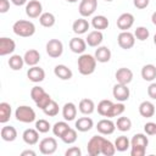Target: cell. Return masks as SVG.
Returning <instances> with one entry per match:
<instances>
[{"label":"cell","mask_w":156,"mask_h":156,"mask_svg":"<svg viewBox=\"0 0 156 156\" xmlns=\"http://www.w3.org/2000/svg\"><path fill=\"white\" fill-rule=\"evenodd\" d=\"M65 155L66 156H80L82 155V150L78 146H72L68 150H66Z\"/></svg>","instance_id":"cell-48"},{"label":"cell","mask_w":156,"mask_h":156,"mask_svg":"<svg viewBox=\"0 0 156 156\" xmlns=\"http://www.w3.org/2000/svg\"><path fill=\"white\" fill-rule=\"evenodd\" d=\"M96 58L90 54H82L78 57V71L83 76H89L95 72L96 68Z\"/></svg>","instance_id":"cell-1"},{"label":"cell","mask_w":156,"mask_h":156,"mask_svg":"<svg viewBox=\"0 0 156 156\" xmlns=\"http://www.w3.org/2000/svg\"><path fill=\"white\" fill-rule=\"evenodd\" d=\"M51 126L49 123V121L46 119H39L35 122V129L39 132V133H48L50 130Z\"/></svg>","instance_id":"cell-43"},{"label":"cell","mask_w":156,"mask_h":156,"mask_svg":"<svg viewBox=\"0 0 156 156\" xmlns=\"http://www.w3.org/2000/svg\"><path fill=\"white\" fill-rule=\"evenodd\" d=\"M11 2L16 6H22V5L27 4V0H11Z\"/></svg>","instance_id":"cell-53"},{"label":"cell","mask_w":156,"mask_h":156,"mask_svg":"<svg viewBox=\"0 0 156 156\" xmlns=\"http://www.w3.org/2000/svg\"><path fill=\"white\" fill-rule=\"evenodd\" d=\"M26 13L29 18H37L40 17L43 13V5L38 0H29L26 4Z\"/></svg>","instance_id":"cell-9"},{"label":"cell","mask_w":156,"mask_h":156,"mask_svg":"<svg viewBox=\"0 0 156 156\" xmlns=\"http://www.w3.org/2000/svg\"><path fill=\"white\" fill-rule=\"evenodd\" d=\"M96 129L100 134L102 135H110L115 132L116 129V123L112 122L110 118H104V119H100L96 124Z\"/></svg>","instance_id":"cell-11"},{"label":"cell","mask_w":156,"mask_h":156,"mask_svg":"<svg viewBox=\"0 0 156 156\" xmlns=\"http://www.w3.org/2000/svg\"><path fill=\"white\" fill-rule=\"evenodd\" d=\"M15 49H16V43L11 38L7 37L0 38V56H6L12 54Z\"/></svg>","instance_id":"cell-13"},{"label":"cell","mask_w":156,"mask_h":156,"mask_svg":"<svg viewBox=\"0 0 156 156\" xmlns=\"http://www.w3.org/2000/svg\"><path fill=\"white\" fill-rule=\"evenodd\" d=\"M154 43H155V45H156V33H155V35H154Z\"/></svg>","instance_id":"cell-56"},{"label":"cell","mask_w":156,"mask_h":156,"mask_svg":"<svg viewBox=\"0 0 156 156\" xmlns=\"http://www.w3.org/2000/svg\"><path fill=\"white\" fill-rule=\"evenodd\" d=\"M23 65H24V58L21 55H12V56H10V58H9V66H10L11 69L20 71V69H22Z\"/></svg>","instance_id":"cell-35"},{"label":"cell","mask_w":156,"mask_h":156,"mask_svg":"<svg viewBox=\"0 0 156 156\" xmlns=\"http://www.w3.org/2000/svg\"><path fill=\"white\" fill-rule=\"evenodd\" d=\"M63 52V44L61 40L58 39H50L46 43V54L52 57V58H57L62 55Z\"/></svg>","instance_id":"cell-4"},{"label":"cell","mask_w":156,"mask_h":156,"mask_svg":"<svg viewBox=\"0 0 156 156\" xmlns=\"http://www.w3.org/2000/svg\"><path fill=\"white\" fill-rule=\"evenodd\" d=\"M115 146H116V150L119 152L127 151L130 147V140L126 135H119L115 140Z\"/></svg>","instance_id":"cell-32"},{"label":"cell","mask_w":156,"mask_h":156,"mask_svg":"<svg viewBox=\"0 0 156 156\" xmlns=\"http://www.w3.org/2000/svg\"><path fill=\"white\" fill-rule=\"evenodd\" d=\"M133 4L136 9L139 10H143V9H146L150 4V0H133Z\"/></svg>","instance_id":"cell-49"},{"label":"cell","mask_w":156,"mask_h":156,"mask_svg":"<svg viewBox=\"0 0 156 156\" xmlns=\"http://www.w3.org/2000/svg\"><path fill=\"white\" fill-rule=\"evenodd\" d=\"M0 135L4 141H13L17 138V130L12 126H4L0 130Z\"/></svg>","instance_id":"cell-26"},{"label":"cell","mask_w":156,"mask_h":156,"mask_svg":"<svg viewBox=\"0 0 156 156\" xmlns=\"http://www.w3.org/2000/svg\"><path fill=\"white\" fill-rule=\"evenodd\" d=\"M13 33L18 37H23V38H28L32 37L35 33V26L32 21H27V20H18L13 23L12 26Z\"/></svg>","instance_id":"cell-2"},{"label":"cell","mask_w":156,"mask_h":156,"mask_svg":"<svg viewBox=\"0 0 156 156\" xmlns=\"http://www.w3.org/2000/svg\"><path fill=\"white\" fill-rule=\"evenodd\" d=\"M108 24H110V22L107 20V17H105L104 15L94 16L93 20H91V26L96 30H104V29H106L108 27Z\"/></svg>","instance_id":"cell-27"},{"label":"cell","mask_w":156,"mask_h":156,"mask_svg":"<svg viewBox=\"0 0 156 156\" xmlns=\"http://www.w3.org/2000/svg\"><path fill=\"white\" fill-rule=\"evenodd\" d=\"M141 77H143L144 80L152 82L156 78V67L154 65H151V63L145 65L141 68Z\"/></svg>","instance_id":"cell-30"},{"label":"cell","mask_w":156,"mask_h":156,"mask_svg":"<svg viewBox=\"0 0 156 156\" xmlns=\"http://www.w3.org/2000/svg\"><path fill=\"white\" fill-rule=\"evenodd\" d=\"M145 152H146V147L144 146H130L132 156H144Z\"/></svg>","instance_id":"cell-46"},{"label":"cell","mask_w":156,"mask_h":156,"mask_svg":"<svg viewBox=\"0 0 156 156\" xmlns=\"http://www.w3.org/2000/svg\"><path fill=\"white\" fill-rule=\"evenodd\" d=\"M58 110H60L58 104H57L55 100H51V101L49 102V105L43 110V112H44L46 116H49V117H54V116H56V115L58 113Z\"/></svg>","instance_id":"cell-39"},{"label":"cell","mask_w":156,"mask_h":156,"mask_svg":"<svg viewBox=\"0 0 156 156\" xmlns=\"http://www.w3.org/2000/svg\"><path fill=\"white\" fill-rule=\"evenodd\" d=\"M71 127L68 126V123L66 121H60V122H56L54 126H52V133L55 136H58L61 138Z\"/></svg>","instance_id":"cell-34"},{"label":"cell","mask_w":156,"mask_h":156,"mask_svg":"<svg viewBox=\"0 0 156 156\" xmlns=\"http://www.w3.org/2000/svg\"><path fill=\"white\" fill-rule=\"evenodd\" d=\"M22 139L26 144L28 145H35L39 141V132L37 129L33 128H28L23 132L22 134Z\"/></svg>","instance_id":"cell-19"},{"label":"cell","mask_w":156,"mask_h":156,"mask_svg":"<svg viewBox=\"0 0 156 156\" xmlns=\"http://www.w3.org/2000/svg\"><path fill=\"white\" fill-rule=\"evenodd\" d=\"M78 108L83 115H91L95 111V104L91 99H82L79 101Z\"/></svg>","instance_id":"cell-29"},{"label":"cell","mask_w":156,"mask_h":156,"mask_svg":"<svg viewBox=\"0 0 156 156\" xmlns=\"http://www.w3.org/2000/svg\"><path fill=\"white\" fill-rule=\"evenodd\" d=\"M23 58H24V63L26 65H28L30 67L32 66H37L39 63V61H40V54L35 49H29V50H27L24 52Z\"/></svg>","instance_id":"cell-18"},{"label":"cell","mask_w":156,"mask_h":156,"mask_svg":"<svg viewBox=\"0 0 156 156\" xmlns=\"http://www.w3.org/2000/svg\"><path fill=\"white\" fill-rule=\"evenodd\" d=\"M45 94H46V91H45L41 87H38V85L33 87L32 90H30V98L33 99L34 102H37L38 100H40Z\"/></svg>","instance_id":"cell-42"},{"label":"cell","mask_w":156,"mask_h":156,"mask_svg":"<svg viewBox=\"0 0 156 156\" xmlns=\"http://www.w3.org/2000/svg\"><path fill=\"white\" fill-rule=\"evenodd\" d=\"M116 128L121 132H128L132 128V121L128 117H118L116 122Z\"/></svg>","instance_id":"cell-38"},{"label":"cell","mask_w":156,"mask_h":156,"mask_svg":"<svg viewBox=\"0 0 156 156\" xmlns=\"http://www.w3.org/2000/svg\"><path fill=\"white\" fill-rule=\"evenodd\" d=\"M149 35H150V32H149V29H147L146 27L140 26V27H136V29L134 30V37H135V39H138V40H140V41L146 40V39L149 38Z\"/></svg>","instance_id":"cell-41"},{"label":"cell","mask_w":156,"mask_h":156,"mask_svg":"<svg viewBox=\"0 0 156 156\" xmlns=\"http://www.w3.org/2000/svg\"><path fill=\"white\" fill-rule=\"evenodd\" d=\"M115 77H116L117 83L128 85L133 80V72H132V69H129L127 67H121L116 71Z\"/></svg>","instance_id":"cell-12"},{"label":"cell","mask_w":156,"mask_h":156,"mask_svg":"<svg viewBox=\"0 0 156 156\" xmlns=\"http://www.w3.org/2000/svg\"><path fill=\"white\" fill-rule=\"evenodd\" d=\"M117 41H118V45L124 49V50H129L134 46L135 44V37L133 33L128 32V30H122L118 37H117Z\"/></svg>","instance_id":"cell-5"},{"label":"cell","mask_w":156,"mask_h":156,"mask_svg":"<svg viewBox=\"0 0 156 156\" xmlns=\"http://www.w3.org/2000/svg\"><path fill=\"white\" fill-rule=\"evenodd\" d=\"M51 100H52V99H51V96L46 93V94H45L40 100H38V101L35 102V105H37V107H39L40 110H44V108L49 105V102H50Z\"/></svg>","instance_id":"cell-45"},{"label":"cell","mask_w":156,"mask_h":156,"mask_svg":"<svg viewBox=\"0 0 156 156\" xmlns=\"http://www.w3.org/2000/svg\"><path fill=\"white\" fill-rule=\"evenodd\" d=\"M105 1H108V2H111V1H113V0H105Z\"/></svg>","instance_id":"cell-57"},{"label":"cell","mask_w":156,"mask_h":156,"mask_svg":"<svg viewBox=\"0 0 156 156\" xmlns=\"http://www.w3.org/2000/svg\"><path fill=\"white\" fill-rule=\"evenodd\" d=\"M55 22H56V18H55L54 13H51V12H43L39 17V23L45 28L52 27L55 24Z\"/></svg>","instance_id":"cell-33"},{"label":"cell","mask_w":156,"mask_h":156,"mask_svg":"<svg viewBox=\"0 0 156 156\" xmlns=\"http://www.w3.org/2000/svg\"><path fill=\"white\" fill-rule=\"evenodd\" d=\"M139 113L141 117H145V118H150L155 115V105L151 102V101H143L140 105H139Z\"/></svg>","instance_id":"cell-22"},{"label":"cell","mask_w":156,"mask_h":156,"mask_svg":"<svg viewBox=\"0 0 156 156\" xmlns=\"http://www.w3.org/2000/svg\"><path fill=\"white\" fill-rule=\"evenodd\" d=\"M94 57L96 58L98 62L106 63V62H108V61L111 60V50H110L107 46H99V48L95 50Z\"/></svg>","instance_id":"cell-20"},{"label":"cell","mask_w":156,"mask_h":156,"mask_svg":"<svg viewBox=\"0 0 156 156\" xmlns=\"http://www.w3.org/2000/svg\"><path fill=\"white\" fill-rule=\"evenodd\" d=\"M89 27H90L89 22L87 20H84V18H78L72 24V29H73V32L76 34H84V33H87Z\"/></svg>","instance_id":"cell-28"},{"label":"cell","mask_w":156,"mask_h":156,"mask_svg":"<svg viewBox=\"0 0 156 156\" xmlns=\"http://www.w3.org/2000/svg\"><path fill=\"white\" fill-rule=\"evenodd\" d=\"M98 9V0H80L78 11L80 16L89 17L91 16Z\"/></svg>","instance_id":"cell-8"},{"label":"cell","mask_w":156,"mask_h":156,"mask_svg":"<svg viewBox=\"0 0 156 156\" xmlns=\"http://www.w3.org/2000/svg\"><path fill=\"white\" fill-rule=\"evenodd\" d=\"M61 140H62L65 144H73V143L77 140V129L69 128V129L61 136Z\"/></svg>","instance_id":"cell-40"},{"label":"cell","mask_w":156,"mask_h":156,"mask_svg":"<svg viewBox=\"0 0 156 156\" xmlns=\"http://www.w3.org/2000/svg\"><path fill=\"white\" fill-rule=\"evenodd\" d=\"M27 77L33 83H40L45 78V71L39 66H32L27 71Z\"/></svg>","instance_id":"cell-14"},{"label":"cell","mask_w":156,"mask_h":156,"mask_svg":"<svg viewBox=\"0 0 156 156\" xmlns=\"http://www.w3.org/2000/svg\"><path fill=\"white\" fill-rule=\"evenodd\" d=\"M54 73L61 80H69L72 78V76H73L71 68H68L66 65H57V66H55Z\"/></svg>","instance_id":"cell-21"},{"label":"cell","mask_w":156,"mask_h":156,"mask_svg":"<svg viewBox=\"0 0 156 156\" xmlns=\"http://www.w3.org/2000/svg\"><path fill=\"white\" fill-rule=\"evenodd\" d=\"M113 102L111 100H101L98 104V113L102 117L111 118V111H112Z\"/></svg>","instance_id":"cell-23"},{"label":"cell","mask_w":156,"mask_h":156,"mask_svg":"<svg viewBox=\"0 0 156 156\" xmlns=\"http://www.w3.org/2000/svg\"><path fill=\"white\" fill-rule=\"evenodd\" d=\"M126 110V106L123 105V102H117V104H113L112 106V111H111V117H118L121 116Z\"/></svg>","instance_id":"cell-44"},{"label":"cell","mask_w":156,"mask_h":156,"mask_svg":"<svg viewBox=\"0 0 156 156\" xmlns=\"http://www.w3.org/2000/svg\"><path fill=\"white\" fill-rule=\"evenodd\" d=\"M151 21H152V23L156 26V11H155V12L151 15Z\"/></svg>","instance_id":"cell-54"},{"label":"cell","mask_w":156,"mask_h":156,"mask_svg":"<svg viewBox=\"0 0 156 156\" xmlns=\"http://www.w3.org/2000/svg\"><path fill=\"white\" fill-rule=\"evenodd\" d=\"M144 130L147 135H155L156 134V123L154 122H147L144 126Z\"/></svg>","instance_id":"cell-47"},{"label":"cell","mask_w":156,"mask_h":156,"mask_svg":"<svg viewBox=\"0 0 156 156\" xmlns=\"http://www.w3.org/2000/svg\"><path fill=\"white\" fill-rule=\"evenodd\" d=\"M56 150H57V141L52 136L44 138L39 143V151L43 155H52Z\"/></svg>","instance_id":"cell-6"},{"label":"cell","mask_w":156,"mask_h":156,"mask_svg":"<svg viewBox=\"0 0 156 156\" xmlns=\"http://www.w3.org/2000/svg\"><path fill=\"white\" fill-rule=\"evenodd\" d=\"M133 24H134V16L129 12H124L117 18V27L121 30H128L129 28H132Z\"/></svg>","instance_id":"cell-15"},{"label":"cell","mask_w":156,"mask_h":156,"mask_svg":"<svg viewBox=\"0 0 156 156\" xmlns=\"http://www.w3.org/2000/svg\"><path fill=\"white\" fill-rule=\"evenodd\" d=\"M62 116L65 121H73L77 116V107L73 102H66L62 107Z\"/></svg>","instance_id":"cell-24"},{"label":"cell","mask_w":156,"mask_h":156,"mask_svg":"<svg viewBox=\"0 0 156 156\" xmlns=\"http://www.w3.org/2000/svg\"><path fill=\"white\" fill-rule=\"evenodd\" d=\"M11 113H12V110H11V105L9 102H5L2 101L0 104V123H6L10 117H11Z\"/></svg>","instance_id":"cell-31"},{"label":"cell","mask_w":156,"mask_h":156,"mask_svg":"<svg viewBox=\"0 0 156 156\" xmlns=\"http://www.w3.org/2000/svg\"><path fill=\"white\" fill-rule=\"evenodd\" d=\"M76 129L79 130V132H89L93 127H94V122L90 117H80L76 121V124H74Z\"/></svg>","instance_id":"cell-25"},{"label":"cell","mask_w":156,"mask_h":156,"mask_svg":"<svg viewBox=\"0 0 156 156\" xmlns=\"http://www.w3.org/2000/svg\"><path fill=\"white\" fill-rule=\"evenodd\" d=\"M112 94H113V98L119 101V102H124L129 99V95H130V91H129V88L126 85V84H119L117 83L113 89H112Z\"/></svg>","instance_id":"cell-10"},{"label":"cell","mask_w":156,"mask_h":156,"mask_svg":"<svg viewBox=\"0 0 156 156\" xmlns=\"http://www.w3.org/2000/svg\"><path fill=\"white\" fill-rule=\"evenodd\" d=\"M116 146L113 143H111L110 140L107 139H104L102 141V146H101V154L104 156H113L115 152H116Z\"/></svg>","instance_id":"cell-37"},{"label":"cell","mask_w":156,"mask_h":156,"mask_svg":"<svg viewBox=\"0 0 156 156\" xmlns=\"http://www.w3.org/2000/svg\"><path fill=\"white\" fill-rule=\"evenodd\" d=\"M9 10H10V1L0 0V13H6Z\"/></svg>","instance_id":"cell-51"},{"label":"cell","mask_w":156,"mask_h":156,"mask_svg":"<svg viewBox=\"0 0 156 156\" xmlns=\"http://www.w3.org/2000/svg\"><path fill=\"white\" fill-rule=\"evenodd\" d=\"M147 95L152 100H156V83H151L147 87Z\"/></svg>","instance_id":"cell-50"},{"label":"cell","mask_w":156,"mask_h":156,"mask_svg":"<svg viewBox=\"0 0 156 156\" xmlns=\"http://www.w3.org/2000/svg\"><path fill=\"white\" fill-rule=\"evenodd\" d=\"M69 49L74 54H84L87 49V41L79 37H74L69 40Z\"/></svg>","instance_id":"cell-16"},{"label":"cell","mask_w":156,"mask_h":156,"mask_svg":"<svg viewBox=\"0 0 156 156\" xmlns=\"http://www.w3.org/2000/svg\"><path fill=\"white\" fill-rule=\"evenodd\" d=\"M35 156L37 155V152L35 151H33V150H24V151H22V154H21V156Z\"/></svg>","instance_id":"cell-52"},{"label":"cell","mask_w":156,"mask_h":156,"mask_svg":"<svg viewBox=\"0 0 156 156\" xmlns=\"http://www.w3.org/2000/svg\"><path fill=\"white\" fill-rule=\"evenodd\" d=\"M147 145H149V139L143 133H138V134L133 135V138L130 140V146H144V147H147Z\"/></svg>","instance_id":"cell-36"},{"label":"cell","mask_w":156,"mask_h":156,"mask_svg":"<svg viewBox=\"0 0 156 156\" xmlns=\"http://www.w3.org/2000/svg\"><path fill=\"white\" fill-rule=\"evenodd\" d=\"M66 1H68V2H72V4H74V2H77L78 0H66Z\"/></svg>","instance_id":"cell-55"},{"label":"cell","mask_w":156,"mask_h":156,"mask_svg":"<svg viewBox=\"0 0 156 156\" xmlns=\"http://www.w3.org/2000/svg\"><path fill=\"white\" fill-rule=\"evenodd\" d=\"M104 139L105 138L100 136V135H94L90 138V140L88 141V145H87V150L90 156H98L101 154V146H102Z\"/></svg>","instance_id":"cell-7"},{"label":"cell","mask_w":156,"mask_h":156,"mask_svg":"<svg viewBox=\"0 0 156 156\" xmlns=\"http://www.w3.org/2000/svg\"><path fill=\"white\" fill-rule=\"evenodd\" d=\"M15 117L18 122L22 123H32L35 121V111L27 105H21L15 111Z\"/></svg>","instance_id":"cell-3"},{"label":"cell","mask_w":156,"mask_h":156,"mask_svg":"<svg viewBox=\"0 0 156 156\" xmlns=\"http://www.w3.org/2000/svg\"><path fill=\"white\" fill-rule=\"evenodd\" d=\"M102 40H104V34H102V32L101 30H91L89 34H88V37H87V39H85V41H87V44L89 45V46H91V48H95V46H99L101 43H102Z\"/></svg>","instance_id":"cell-17"}]
</instances>
